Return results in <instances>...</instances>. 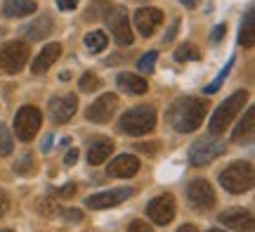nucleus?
<instances>
[{"label":"nucleus","instance_id":"1","mask_svg":"<svg viewBox=\"0 0 255 232\" xmlns=\"http://www.w3.org/2000/svg\"><path fill=\"white\" fill-rule=\"evenodd\" d=\"M206 119V100L201 97H180L168 109V123L177 133H191Z\"/></svg>","mask_w":255,"mask_h":232},{"label":"nucleus","instance_id":"2","mask_svg":"<svg viewBox=\"0 0 255 232\" xmlns=\"http://www.w3.org/2000/svg\"><path fill=\"white\" fill-rule=\"evenodd\" d=\"M246 102H248L246 90H237V93L229 95L227 100H225V102L213 112V116H210V121H208L210 135H220V133H225V130L229 128V123L234 121V116H237L239 112H244V104Z\"/></svg>","mask_w":255,"mask_h":232},{"label":"nucleus","instance_id":"3","mask_svg":"<svg viewBox=\"0 0 255 232\" xmlns=\"http://www.w3.org/2000/svg\"><path fill=\"white\" fill-rule=\"evenodd\" d=\"M253 180H255V173L248 161H234V164H229L220 173V185L225 187L229 195H244V192H248L253 187Z\"/></svg>","mask_w":255,"mask_h":232},{"label":"nucleus","instance_id":"4","mask_svg":"<svg viewBox=\"0 0 255 232\" xmlns=\"http://www.w3.org/2000/svg\"><path fill=\"white\" fill-rule=\"evenodd\" d=\"M156 126V112L154 107H135L121 116L119 130L126 135H146L149 130H154Z\"/></svg>","mask_w":255,"mask_h":232},{"label":"nucleus","instance_id":"5","mask_svg":"<svg viewBox=\"0 0 255 232\" xmlns=\"http://www.w3.org/2000/svg\"><path fill=\"white\" fill-rule=\"evenodd\" d=\"M43 126V114L33 104H24L14 116V133L21 142H31Z\"/></svg>","mask_w":255,"mask_h":232},{"label":"nucleus","instance_id":"6","mask_svg":"<svg viewBox=\"0 0 255 232\" xmlns=\"http://www.w3.org/2000/svg\"><path fill=\"white\" fill-rule=\"evenodd\" d=\"M28 59V45L24 40H9L0 47V69L5 74H19Z\"/></svg>","mask_w":255,"mask_h":232},{"label":"nucleus","instance_id":"7","mask_svg":"<svg viewBox=\"0 0 255 232\" xmlns=\"http://www.w3.org/2000/svg\"><path fill=\"white\" fill-rule=\"evenodd\" d=\"M227 149L225 145L215 138H199L194 140V145L189 147V161L191 166H206L210 161H215L218 157H222Z\"/></svg>","mask_w":255,"mask_h":232},{"label":"nucleus","instance_id":"8","mask_svg":"<svg viewBox=\"0 0 255 232\" xmlns=\"http://www.w3.org/2000/svg\"><path fill=\"white\" fill-rule=\"evenodd\" d=\"M187 199H189V204L196 211H210L215 206V202H218L215 190L210 187V183L206 178H194L187 185Z\"/></svg>","mask_w":255,"mask_h":232},{"label":"nucleus","instance_id":"9","mask_svg":"<svg viewBox=\"0 0 255 232\" xmlns=\"http://www.w3.org/2000/svg\"><path fill=\"white\" fill-rule=\"evenodd\" d=\"M107 24L111 28V36L119 45H132V28H130V17H128L126 7H111L107 12Z\"/></svg>","mask_w":255,"mask_h":232},{"label":"nucleus","instance_id":"10","mask_svg":"<svg viewBox=\"0 0 255 232\" xmlns=\"http://www.w3.org/2000/svg\"><path fill=\"white\" fill-rule=\"evenodd\" d=\"M116 109H119V95L104 93L102 97H97V100L88 107L85 116H88V121H92V123H109V121L114 119Z\"/></svg>","mask_w":255,"mask_h":232},{"label":"nucleus","instance_id":"11","mask_svg":"<svg viewBox=\"0 0 255 232\" xmlns=\"http://www.w3.org/2000/svg\"><path fill=\"white\" fill-rule=\"evenodd\" d=\"M146 216L156 225H168L175 218V197L173 195H158L146 204Z\"/></svg>","mask_w":255,"mask_h":232},{"label":"nucleus","instance_id":"12","mask_svg":"<svg viewBox=\"0 0 255 232\" xmlns=\"http://www.w3.org/2000/svg\"><path fill=\"white\" fill-rule=\"evenodd\" d=\"M132 195L130 187H119V190H107V192H97V195H90L85 199V206L88 209H95V211H102V209H111V206L123 204L128 197Z\"/></svg>","mask_w":255,"mask_h":232},{"label":"nucleus","instance_id":"13","mask_svg":"<svg viewBox=\"0 0 255 232\" xmlns=\"http://www.w3.org/2000/svg\"><path fill=\"white\" fill-rule=\"evenodd\" d=\"M47 109H50V119L55 123H66L73 119V114L78 109V97L76 95H57L50 100Z\"/></svg>","mask_w":255,"mask_h":232},{"label":"nucleus","instance_id":"14","mask_svg":"<svg viewBox=\"0 0 255 232\" xmlns=\"http://www.w3.org/2000/svg\"><path fill=\"white\" fill-rule=\"evenodd\" d=\"M218 223L237 232H253V214L246 209H229L218 216Z\"/></svg>","mask_w":255,"mask_h":232},{"label":"nucleus","instance_id":"15","mask_svg":"<svg viewBox=\"0 0 255 232\" xmlns=\"http://www.w3.org/2000/svg\"><path fill=\"white\" fill-rule=\"evenodd\" d=\"M163 21V12L158 7H139L135 12V26L142 36H151Z\"/></svg>","mask_w":255,"mask_h":232},{"label":"nucleus","instance_id":"16","mask_svg":"<svg viewBox=\"0 0 255 232\" xmlns=\"http://www.w3.org/2000/svg\"><path fill=\"white\" fill-rule=\"evenodd\" d=\"M52 28H55V19H52V14L45 12V14L33 19L31 24H26L24 31H21V36H26L28 40H43V38H47L52 33Z\"/></svg>","mask_w":255,"mask_h":232},{"label":"nucleus","instance_id":"17","mask_svg":"<svg viewBox=\"0 0 255 232\" xmlns=\"http://www.w3.org/2000/svg\"><path fill=\"white\" fill-rule=\"evenodd\" d=\"M59 55H62V45H59V43H47V45L36 55L33 64H31V71H33L36 76L45 74L47 69L55 64L57 59H59Z\"/></svg>","mask_w":255,"mask_h":232},{"label":"nucleus","instance_id":"18","mask_svg":"<svg viewBox=\"0 0 255 232\" xmlns=\"http://www.w3.org/2000/svg\"><path fill=\"white\" fill-rule=\"evenodd\" d=\"M137 171H139V159L132 157V154H121L107 168V173L111 178H132Z\"/></svg>","mask_w":255,"mask_h":232},{"label":"nucleus","instance_id":"19","mask_svg":"<svg viewBox=\"0 0 255 232\" xmlns=\"http://www.w3.org/2000/svg\"><path fill=\"white\" fill-rule=\"evenodd\" d=\"M111 152H114V142H111L109 138H95L90 142V149H88V161H90V166L104 164V161L111 157Z\"/></svg>","mask_w":255,"mask_h":232},{"label":"nucleus","instance_id":"20","mask_svg":"<svg viewBox=\"0 0 255 232\" xmlns=\"http://www.w3.org/2000/svg\"><path fill=\"white\" fill-rule=\"evenodd\" d=\"M116 83H119L121 93H128V95L146 93V81L142 78V76H137V74H119Z\"/></svg>","mask_w":255,"mask_h":232},{"label":"nucleus","instance_id":"21","mask_svg":"<svg viewBox=\"0 0 255 232\" xmlns=\"http://www.w3.org/2000/svg\"><path fill=\"white\" fill-rule=\"evenodd\" d=\"M33 12H36L33 0H5V5H2V14L9 19L26 17V14H33Z\"/></svg>","mask_w":255,"mask_h":232},{"label":"nucleus","instance_id":"22","mask_svg":"<svg viewBox=\"0 0 255 232\" xmlns=\"http://www.w3.org/2000/svg\"><path fill=\"white\" fill-rule=\"evenodd\" d=\"M253 121H255V109L248 107L246 114H244V119L239 121L237 130L232 133V140H234V142H246V140L253 138Z\"/></svg>","mask_w":255,"mask_h":232},{"label":"nucleus","instance_id":"23","mask_svg":"<svg viewBox=\"0 0 255 232\" xmlns=\"http://www.w3.org/2000/svg\"><path fill=\"white\" fill-rule=\"evenodd\" d=\"M253 40H255V14H253V5H251L246 17H244L241 31H239V43L244 47H253Z\"/></svg>","mask_w":255,"mask_h":232},{"label":"nucleus","instance_id":"24","mask_svg":"<svg viewBox=\"0 0 255 232\" xmlns=\"http://www.w3.org/2000/svg\"><path fill=\"white\" fill-rule=\"evenodd\" d=\"M36 211L40 216H45V218H55V216H62V206L57 204L52 197H45V199H38Z\"/></svg>","mask_w":255,"mask_h":232},{"label":"nucleus","instance_id":"25","mask_svg":"<svg viewBox=\"0 0 255 232\" xmlns=\"http://www.w3.org/2000/svg\"><path fill=\"white\" fill-rule=\"evenodd\" d=\"M175 59L177 62H196V59H201V50L191 43H182L175 50Z\"/></svg>","mask_w":255,"mask_h":232},{"label":"nucleus","instance_id":"26","mask_svg":"<svg viewBox=\"0 0 255 232\" xmlns=\"http://www.w3.org/2000/svg\"><path fill=\"white\" fill-rule=\"evenodd\" d=\"M107 43H109V38H107L104 31H92V33L85 36V47L92 50V52H102L107 47Z\"/></svg>","mask_w":255,"mask_h":232},{"label":"nucleus","instance_id":"27","mask_svg":"<svg viewBox=\"0 0 255 232\" xmlns=\"http://www.w3.org/2000/svg\"><path fill=\"white\" fill-rule=\"evenodd\" d=\"M36 171V159L31 152H26L21 159H17V164H14V173L17 176H31Z\"/></svg>","mask_w":255,"mask_h":232},{"label":"nucleus","instance_id":"28","mask_svg":"<svg viewBox=\"0 0 255 232\" xmlns=\"http://www.w3.org/2000/svg\"><path fill=\"white\" fill-rule=\"evenodd\" d=\"M107 12H109V2L100 0V2H95V5H90V7L85 9V19L88 21H97V19L107 17Z\"/></svg>","mask_w":255,"mask_h":232},{"label":"nucleus","instance_id":"29","mask_svg":"<svg viewBox=\"0 0 255 232\" xmlns=\"http://www.w3.org/2000/svg\"><path fill=\"white\" fill-rule=\"evenodd\" d=\"M232 69H234V59H229L227 64H225V69H222V71L218 74V78H215V81H213V83H210L208 88H206V93H218L220 85L225 83V78H227V76L232 74Z\"/></svg>","mask_w":255,"mask_h":232},{"label":"nucleus","instance_id":"30","mask_svg":"<svg viewBox=\"0 0 255 232\" xmlns=\"http://www.w3.org/2000/svg\"><path fill=\"white\" fill-rule=\"evenodd\" d=\"M78 88H81V93H92V90L100 88V78L95 74H83L81 81H78Z\"/></svg>","mask_w":255,"mask_h":232},{"label":"nucleus","instance_id":"31","mask_svg":"<svg viewBox=\"0 0 255 232\" xmlns=\"http://www.w3.org/2000/svg\"><path fill=\"white\" fill-rule=\"evenodd\" d=\"M156 59H158V52H146V55L137 62V69H139L142 74H151L156 66Z\"/></svg>","mask_w":255,"mask_h":232},{"label":"nucleus","instance_id":"32","mask_svg":"<svg viewBox=\"0 0 255 232\" xmlns=\"http://www.w3.org/2000/svg\"><path fill=\"white\" fill-rule=\"evenodd\" d=\"M12 152V138H9L7 126H0V157H7Z\"/></svg>","mask_w":255,"mask_h":232},{"label":"nucleus","instance_id":"33","mask_svg":"<svg viewBox=\"0 0 255 232\" xmlns=\"http://www.w3.org/2000/svg\"><path fill=\"white\" fill-rule=\"evenodd\" d=\"M76 190H78V187L73 185V183H66V185L59 187V190H52V197H64V199H69V197L76 195Z\"/></svg>","mask_w":255,"mask_h":232},{"label":"nucleus","instance_id":"34","mask_svg":"<svg viewBox=\"0 0 255 232\" xmlns=\"http://www.w3.org/2000/svg\"><path fill=\"white\" fill-rule=\"evenodd\" d=\"M137 149L142 152V154H149V157H154L156 152H158V142H139Z\"/></svg>","mask_w":255,"mask_h":232},{"label":"nucleus","instance_id":"35","mask_svg":"<svg viewBox=\"0 0 255 232\" xmlns=\"http://www.w3.org/2000/svg\"><path fill=\"white\" fill-rule=\"evenodd\" d=\"M128 232H154V230H151V225L144 223V221H132L130 228H128Z\"/></svg>","mask_w":255,"mask_h":232},{"label":"nucleus","instance_id":"36","mask_svg":"<svg viewBox=\"0 0 255 232\" xmlns=\"http://www.w3.org/2000/svg\"><path fill=\"white\" fill-rule=\"evenodd\" d=\"M225 33H227V26H225V24H220V26L213 28V36H210V40H213V43H220Z\"/></svg>","mask_w":255,"mask_h":232},{"label":"nucleus","instance_id":"37","mask_svg":"<svg viewBox=\"0 0 255 232\" xmlns=\"http://www.w3.org/2000/svg\"><path fill=\"white\" fill-rule=\"evenodd\" d=\"M62 216L66 218V221H81L83 218V214L78 211V209H66V211L62 209Z\"/></svg>","mask_w":255,"mask_h":232},{"label":"nucleus","instance_id":"38","mask_svg":"<svg viewBox=\"0 0 255 232\" xmlns=\"http://www.w3.org/2000/svg\"><path fill=\"white\" fill-rule=\"evenodd\" d=\"M78 5V0H57V7L64 9V12H69V9H76Z\"/></svg>","mask_w":255,"mask_h":232},{"label":"nucleus","instance_id":"39","mask_svg":"<svg viewBox=\"0 0 255 232\" xmlns=\"http://www.w3.org/2000/svg\"><path fill=\"white\" fill-rule=\"evenodd\" d=\"M76 161H78V149H69L66 157H64V164H66V166H73Z\"/></svg>","mask_w":255,"mask_h":232},{"label":"nucleus","instance_id":"40","mask_svg":"<svg viewBox=\"0 0 255 232\" xmlns=\"http://www.w3.org/2000/svg\"><path fill=\"white\" fill-rule=\"evenodd\" d=\"M7 206H9V199H7V195L0 190V218L7 214Z\"/></svg>","mask_w":255,"mask_h":232},{"label":"nucleus","instance_id":"41","mask_svg":"<svg viewBox=\"0 0 255 232\" xmlns=\"http://www.w3.org/2000/svg\"><path fill=\"white\" fill-rule=\"evenodd\" d=\"M175 31H177V21H173V26H170V31H168V33H165V36H163V40H165V43H170V40H173V38H175Z\"/></svg>","mask_w":255,"mask_h":232},{"label":"nucleus","instance_id":"42","mask_svg":"<svg viewBox=\"0 0 255 232\" xmlns=\"http://www.w3.org/2000/svg\"><path fill=\"white\" fill-rule=\"evenodd\" d=\"M177 232H199V230H196V225H189V223H187V225H182V228H180Z\"/></svg>","mask_w":255,"mask_h":232},{"label":"nucleus","instance_id":"43","mask_svg":"<svg viewBox=\"0 0 255 232\" xmlns=\"http://www.w3.org/2000/svg\"><path fill=\"white\" fill-rule=\"evenodd\" d=\"M180 2H182V5H184V7H196V5H199V0H180Z\"/></svg>","mask_w":255,"mask_h":232},{"label":"nucleus","instance_id":"44","mask_svg":"<svg viewBox=\"0 0 255 232\" xmlns=\"http://www.w3.org/2000/svg\"><path fill=\"white\" fill-rule=\"evenodd\" d=\"M50 145H52V135H47L45 142H43V152H50Z\"/></svg>","mask_w":255,"mask_h":232},{"label":"nucleus","instance_id":"45","mask_svg":"<svg viewBox=\"0 0 255 232\" xmlns=\"http://www.w3.org/2000/svg\"><path fill=\"white\" fill-rule=\"evenodd\" d=\"M59 78H62V81H69V78H71V74H69V71H62V74H59Z\"/></svg>","mask_w":255,"mask_h":232},{"label":"nucleus","instance_id":"46","mask_svg":"<svg viewBox=\"0 0 255 232\" xmlns=\"http://www.w3.org/2000/svg\"><path fill=\"white\" fill-rule=\"evenodd\" d=\"M208 232H227V230H220V228H213V230H208Z\"/></svg>","mask_w":255,"mask_h":232},{"label":"nucleus","instance_id":"47","mask_svg":"<svg viewBox=\"0 0 255 232\" xmlns=\"http://www.w3.org/2000/svg\"><path fill=\"white\" fill-rule=\"evenodd\" d=\"M0 232H9V230H0Z\"/></svg>","mask_w":255,"mask_h":232},{"label":"nucleus","instance_id":"48","mask_svg":"<svg viewBox=\"0 0 255 232\" xmlns=\"http://www.w3.org/2000/svg\"><path fill=\"white\" fill-rule=\"evenodd\" d=\"M137 2H142V0H137Z\"/></svg>","mask_w":255,"mask_h":232},{"label":"nucleus","instance_id":"49","mask_svg":"<svg viewBox=\"0 0 255 232\" xmlns=\"http://www.w3.org/2000/svg\"><path fill=\"white\" fill-rule=\"evenodd\" d=\"M0 33H2V28H0Z\"/></svg>","mask_w":255,"mask_h":232}]
</instances>
